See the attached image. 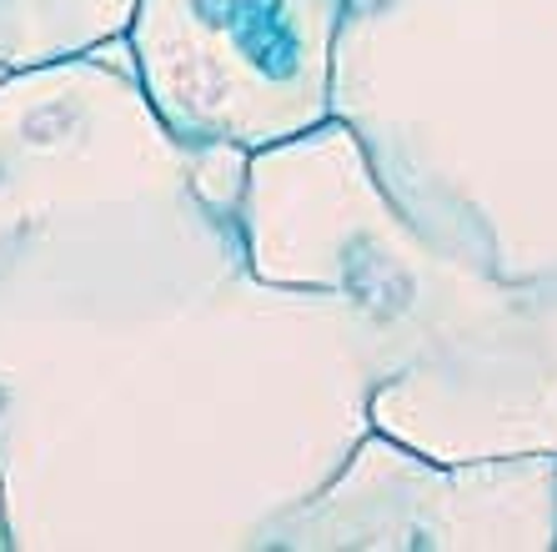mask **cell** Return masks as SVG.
I'll list each match as a JSON object with an SVG mask.
<instances>
[{
	"mask_svg": "<svg viewBox=\"0 0 557 552\" xmlns=\"http://www.w3.org/2000/svg\"><path fill=\"white\" fill-rule=\"evenodd\" d=\"M351 0H136L131 76L186 151H267L332 121Z\"/></svg>",
	"mask_w": 557,
	"mask_h": 552,
	"instance_id": "3957f363",
	"label": "cell"
},
{
	"mask_svg": "<svg viewBox=\"0 0 557 552\" xmlns=\"http://www.w3.org/2000/svg\"><path fill=\"white\" fill-rule=\"evenodd\" d=\"M196 161L136 76L96 56L0 71V252L51 217L182 196Z\"/></svg>",
	"mask_w": 557,
	"mask_h": 552,
	"instance_id": "5b68a950",
	"label": "cell"
},
{
	"mask_svg": "<svg viewBox=\"0 0 557 552\" xmlns=\"http://www.w3.org/2000/svg\"><path fill=\"white\" fill-rule=\"evenodd\" d=\"M382 321L267 282L201 186L51 217L0 252L11 552H257L372 427Z\"/></svg>",
	"mask_w": 557,
	"mask_h": 552,
	"instance_id": "6da1fadb",
	"label": "cell"
},
{
	"mask_svg": "<svg viewBox=\"0 0 557 552\" xmlns=\"http://www.w3.org/2000/svg\"><path fill=\"white\" fill-rule=\"evenodd\" d=\"M136 0H0V71L91 56L126 36Z\"/></svg>",
	"mask_w": 557,
	"mask_h": 552,
	"instance_id": "8992f818",
	"label": "cell"
},
{
	"mask_svg": "<svg viewBox=\"0 0 557 552\" xmlns=\"http://www.w3.org/2000/svg\"><path fill=\"white\" fill-rule=\"evenodd\" d=\"M351 5H367V0H351Z\"/></svg>",
	"mask_w": 557,
	"mask_h": 552,
	"instance_id": "ba28073f",
	"label": "cell"
},
{
	"mask_svg": "<svg viewBox=\"0 0 557 552\" xmlns=\"http://www.w3.org/2000/svg\"><path fill=\"white\" fill-rule=\"evenodd\" d=\"M236 226L257 277L347 292L382 321L376 432L428 457L557 452V271L503 277L417 232L337 116L247 156Z\"/></svg>",
	"mask_w": 557,
	"mask_h": 552,
	"instance_id": "7a4b0ae2",
	"label": "cell"
},
{
	"mask_svg": "<svg viewBox=\"0 0 557 552\" xmlns=\"http://www.w3.org/2000/svg\"><path fill=\"white\" fill-rule=\"evenodd\" d=\"M557 452L428 457L367 427L322 488L257 532V552H547Z\"/></svg>",
	"mask_w": 557,
	"mask_h": 552,
	"instance_id": "277c9868",
	"label": "cell"
},
{
	"mask_svg": "<svg viewBox=\"0 0 557 552\" xmlns=\"http://www.w3.org/2000/svg\"><path fill=\"white\" fill-rule=\"evenodd\" d=\"M0 552H11V527H5V492H0Z\"/></svg>",
	"mask_w": 557,
	"mask_h": 552,
	"instance_id": "52a82bcc",
	"label": "cell"
}]
</instances>
